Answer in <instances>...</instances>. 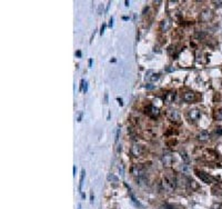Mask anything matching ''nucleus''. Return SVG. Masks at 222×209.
I'll return each instance as SVG.
<instances>
[{
    "label": "nucleus",
    "mask_w": 222,
    "mask_h": 209,
    "mask_svg": "<svg viewBox=\"0 0 222 209\" xmlns=\"http://www.w3.org/2000/svg\"><path fill=\"white\" fill-rule=\"evenodd\" d=\"M166 117L171 121H179L180 120V113H179V111L174 110V109H169V110L166 111Z\"/></svg>",
    "instance_id": "obj_6"
},
{
    "label": "nucleus",
    "mask_w": 222,
    "mask_h": 209,
    "mask_svg": "<svg viewBox=\"0 0 222 209\" xmlns=\"http://www.w3.org/2000/svg\"><path fill=\"white\" fill-rule=\"evenodd\" d=\"M108 179H109V180H113V181H116V183L118 181V178L114 177L113 175H109V176H108Z\"/></svg>",
    "instance_id": "obj_17"
},
{
    "label": "nucleus",
    "mask_w": 222,
    "mask_h": 209,
    "mask_svg": "<svg viewBox=\"0 0 222 209\" xmlns=\"http://www.w3.org/2000/svg\"><path fill=\"white\" fill-rule=\"evenodd\" d=\"M213 18V12L209 10V9H205V10H202L200 12V20L202 22H208V21H210L211 19Z\"/></svg>",
    "instance_id": "obj_4"
},
{
    "label": "nucleus",
    "mask_w": 222,
    "mask_h": 209,
    "mask_svg": "<svg viewBox=\"0 0 222 209\" xmlns=\"http://www.w3.org/2000/svg\"><path fill=\"white\" fill-rule=\"evenodd\" d=\"M143 154V147L139 144H135L131 147V155L135 157H140Z\"/></svg>",
    "instance_id": "obj_7"
},
{
    "label": "nucleus",
    "mask_w": 222,
    "mask_h": 209,
    "mask_svg": "<svg viewBox=\"0 0 222 209\" xmlns=\"http://www.w3.org/2000/svg\"><path fill=\"white\" fill-rule=\"evenodd\" d=\"M201 117V111L199 109H191L188 111V118L190 121H197Z\"/></svg>",
    "instance_id": "obj_5"
},
{
    "label": "nucleus",
    "mask_w": 222,
    "mask_h": 209,
    "mask_svg": "<svg viewBox=\"0 0 222 209\" xmlns=\"http://www.w3.org/2000/svg\"><path fill=\"white\" fill-rule=\"evenodd\" d=\"M197 138H198L199 141L205 142V141H208V140H209V138H210V134H209L207 130H202V131H200V132L198 134Z\"/></svg>",
    "instance_id": "obj_10"
},
{
    "label": "nucleus",
    "mask_w": 222,
    "mask_h": 209,
    "mask_svg": "<svg viewBox=\"0 0 222 209\" xmlns=\"http://www.w3.org/2000/svg\"><path fill=\"white\" fill-rule=\"evenodd\" d=\"M170 26H171V22H170V20H168V19H163V20L160 22V29L162 30V31H168Z\"/></svg>",
    "instance_id": "obj_11"
},
{
    "label": "nucleus",
    "mask_w": 222,
    "mask_h": 209,
    "mask_svg": "<svg viewBox=\"0 0 222 209\" xmlns=\"http://www.w3.org/2000/svg\"><path fill=\"white\" fill-rule=\"evenodd\" d=\"M214 117H216V120H221L222 121V109H218L214 113Z\"/></svg>",
    "instance_id": "obj_13"
},
{
    "label": "nucleus",
    "mask_w": 222,
    "mask_h": 209,
    "mask_svg": "<svg viewBox=\"0 0 222 209\" xmlns=\"http://www.w3.org/2000/svg\"><path fill=\"white\" fill-rule=\"evenodd\" d=\"M83 178H85V170H82L81 175H80V183H79V190H80V191H81L82 183H83Z\"/></svg>",
    "instance_id": "obj_14"
},
{
    "label": "nucleus",
    "mask_w": 222,
    "mask_h": 209,
    "mask_svg": "<svg viewBox=\"0 0 222 209\" xmlns=\"http://www.w3.org/2000/svg\"><path fill=\"white\" fill-rule=\"evenodd\" d=\"M131 172H132V175H133V176L137 178V180L138 179L140 180L141 178L144 177L146 169H144V167H143V166H141V165H135L133 167H132Z\"/></svg>",
    "instance_id": "obj_2"
},
{
    "label": "nucleus",
    "mask_w": 222,
    "mask_h": 209,
    "mask_svg": "<svg viewBox=\"0 0 222 209\" xmlns=\"http://www.w3.org/2000/svg\"><path fill=\"white\" fill-rule=\"evenodd\" d=\"M80 55H81V53H80V51H77V56H78V57H80Z\"/></svg>",
    "instance_id": "obj_25"
},
{
    "label": "nucleus",
    "mask_w": 222,
    "mask_h": 209,
    "mask_svg": "<svg viewBox=\"0 0 222 209\" xmlns=\"http://www.w3.org/2000/svg\"><path fill=\"white\" fill-rule=\"evenodd\" d=\"M194 172H196L197 177H198L200 180H202L203 183H211L212 181H213V177H211L210 175L207 174V172H201V170H196Z\"/></svg>",
    "instance_id": "obj_3"
},
{
    "label": "nucleus",
    "mask_w": 222,
    "mask_h": 209,
    "mask_svg": "<svg viewBox=\"0 0 222 209\" xmlns=\"http://www.w3.org/2000/svg\"><path fill=\"white\" fill-rule=\"evenodd\" d=\"M109 26L112 27V18H111V19H110V23H109Z\"/></svg>",
    "instance_id": "obj_24"
},
{
    "label": "nucleus",
    "mask_w": 222,
    "mask_h": 209,
    "mask_svg": "<svg viewBox=\"0 0 222 209\" xmlns=\"http://www.w3.org/2000/svg\"><path fill=\"white\" fill-rule=\"evenodd\" d=\"M153 76H155V77H152L151 80H157V79L159 78V75H153Z\"/></svg>",
    "instance_id": "obj_20"
},
{
    "label": "nucleus",
    "mask_w": 222,
    "mask_h": 209,
    "mask_svg": "<svg viewBox=\"0 0 222 209\" xmlns=\"http://www.w3.org/2000/svg\"><path fill=\"white\" fill-rule=\"evenodd\" d=\"M103 30H105V26L101 27V35H102V34H103Z\"/></svg>",
    "instance_id": "obj_23"
},
{
    "label": "nucleus",
    "mask_w": 222,
    "mask_h": 209,
    "mask_svg": "<svg viewBox=\"0 0 222 209\" xmlns=\"http://www.w3.org/2000/svg\"><path fill=\"white\" fill-rule=\"evenodd\" d=\"M87 90H88V86H87V84H86V86H85V89H83V91H85V93H87Z\"/></svg>",
    "instance_id": "obj_22"
},
{
    "label": "nucleus",
    "mask_w": 222,
    "mask_h": 209,
    "mask_svg": "<svg viewBox=\"0 0 222 209\" xmlns=\"http://www.w3.org/2000/svg\"><path fill=\"white\" fill-rule=\"evenodd\" d=\"M163 160L166 161V164H170V163H171V160H172V158H171V156H170V155H166V156H164V158H163Z\"/></svg>",
    "instance_id": "obj_16"
},
{
    "label": "nucleus",
    "mask_w": 222,
    "mask_h": 209,
    "mask_svg": "<svg viewBox=\"0 0 222 209\" xmlns=\"http://www.w3.org/2000/svg\"><path fill=\"white\" fill-rule=\"evenodd\" d=\"M162 185H163L164 189L171 191V190H173V189L177 187V178H175V176L172 172H169V174H166V176H164Z\"/></svg>",
    "instance_id": "obj_1"
},
{
    "label": "nucleus",
    "mask_w": 222,
    "mask_h": 209,
    "mask_svg": "<svg viewBox=\"0 0 222 209\" xmlns=\"http://www.w3.org/2000/svg\"><path fill=\"white\" fill-rule=\"evenodd\" d=\"M164 208H166V209H175L174 207L171 206V205H166V206H164Z\"/></svg>",
    "instance_id": "obj_19"
},
{
    "label": "nucleus",
    "mask_w": 222,
    "mask_h": 209,
    "mask_svg": "<svg viewBox=\"0 0 222 209\" xmlns=\"http://www.w3.org/2000/svg\"><path fill=\"white\" fill-rule=\"evenodd\" d=\"M182 98H183V100L186 102H193L196 100L197 96L193 91H186V93H183V97H182Z\"/></svg>",
    "instance_id": "obj_9"
},
{
    "label": "nucleus",
    "mask_w": 222,
    "mask_h": 209,
    "mask_svg": "<svg viewBox=\"0 0 222 209\" xmlns=\"http://www.w3.org/2000/svg\"><path fill=\"white\" fill-rule=\"evenodd\" d=\"M131 199H132V203H135L136 206H137V207H140V208H142V206H141V203H139V201H138L137 199H136L135 196H133V195H132V194H131Z\"/></svg>",
    "instance_id": "obj_15"
},
{
    "label": "nucleus",
    "mask_w": 222,
    "mask_h": 209,
    "mask_svg": "<svg viewBox=\"0 0 222 209\" xmlns=\"http://www.w3.org/2000/svg\"><path fill=\"white\" fill-rule=\"evenodd\" d=\"M175 97V93H168L166 95V97H164V100H166V104H171V102H173V99H174Z\"/></svg>",
    "instance_id": "obj_12"
},
{
    "label": "nucleus",
    "mask_w": 222,
    "mask_h": 209,
    "mask_svg": "<svg viewBox=\"0 0 222 209\" xmlns=\"http://www.w3.org/2000/svg\"><path fill=\"white\" fill-rule=\"evenodd\" d=\"M146 112L148 113L150 117H152V118H155V117H158L159 115H160V111H159L158 108L155 107V106H152V104H150V106L147 107Z\"/></svg>",
    "instance_id": "obj_8"
},
{
    "label": "nucleus",
    "mask_w": 222,
    "mask_h": 209,
    "mask_svg": "<svg viewBox=\"0 0 222 209\" xmlns=\"http://www.w3.org/2000/svg\"><path fill=\"white\" fill-rule=\"evenodd\" d=\"M182 157H183V159L186 160V161H189V158H188L187 157V154H186V152H182Z\"/></svg>",
    "instance_id": "obj_18"
},
{
    "label": "nucleus",
    "mask_w": 222,
    "mask_h": 209,
    "mask_svg": "<svg viewBox=\"0 0 222 209\" xmlns=\"http://www.w3.org/2000/svg\"><path fill=\"white\" fill-rule=\"evenodd\" d=\"M119 132H120V130H119V129H118L117 135H116V141H118V138H119Z\"/></svg>",
    "instance_id": "obj_21"
}]
</instances>
